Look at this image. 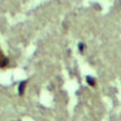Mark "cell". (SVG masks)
I'll return each mask as SVG.
<instances>
[{
    "mask_svg": "<svg viewBox=\"0 0 121 121\" xmlns=\"http://www.w3.org/2000/svg\"><path fill=\"white\" fill-rule=\"evenodd\" d=\"M8 65H9V60H8V57H7L5 55H4L3 51L0 50V68H7Z\"/></svg>",
    "mask_w": 121,
    "mask_h": 121,
    "instance_id": "6da1fadb",
    "label": "cell"
},
{
    "mask_svg": "<svg viewBox=\"0 0 121 121\" xmlns=\"http://www.w3.org/2000/svg\"><path fill=\"white\" fill-rule=\"evenodd\" d=\"M26 85H27V81H26V79H25V81H22V82H20V85H18V95H24V94H25Z\"/></svg>",
    "mask_w": 121,
    "mask_h": 121,
    "instance_id": "7a4b0ae2",
    "label": "cell"
},
{
    "mask_svg": "<svg viewBox=\"0 0 121 121\" xmlns=\"http://www.w3.org/2000/svg\"><path fill=\"white\" fill-rule=\"evenodd\" d=\"M86 82H87V85H89L90 87H95V86H96V79H95L94 77H91V76H87L86 77Z\"/></svg>",
    "mask_w": 121,
    "mask_h": 121,
    "instance_id": "3957f363",
    "label": "cell"
},
{
    "mask_svg": "<svg viewBox=\"0 0 121 121\" xmlns=\"http://www.w3.org/2000/svg\"><path fill=\"white\" fill-rule=\"evenodd\" d=\"M85 47H86V46H85V43H79V44H78V50H79V52H82V51L85 50Z\"/></svg>",
    "mask_w": 121,
    "mask_h": 121,
    "instance_id": "277c9868",
    "label": "cell"
}]
</instances>
